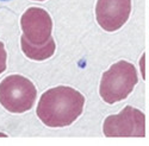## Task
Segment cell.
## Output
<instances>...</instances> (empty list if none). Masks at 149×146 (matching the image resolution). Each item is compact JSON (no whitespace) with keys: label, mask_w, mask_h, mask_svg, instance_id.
Segmentation results:
<instances>
[{"label":"cell","mask_w":149,"mask_h":146,"mask_svg":"<svg viewBox=\"0 0 149 146\" xmlns=\"http://www.w3.org/2000/svg\"><path fill=\"white\" fill-rule=\"evenodd\" d=\"M35 1H44V0H35Z\"/></svg>","instance_id":"obj_9"},{"label":"cell","mask_w":149,"mask_h":146,"mask_svg":"<svg viewBox=\"0 0 149 146\" xmlns=\"http://www.w3.org/2000/svg\"><path fill=\"white\" fill-rule=\"evenodd\" d=\"M23 36L33 45H43L52 38L53 20L48 12L40 7H30L20 18Z\"/></svg>","instance_id":"obj_5"},{"label":"cell","mask_w":149,"mask_h":146,"mask_svg":"<svg viewBox=\"0 0 149 146\" xmlns=\"http://www.w3.org/2000/svg\"><path fill=\"white\" fill-rule=\"evenodd\" d=\"M106 137H140L146 136V115L140 109L125 106L122 112L109 115L103 125Z\"/></svg>","instance_id":"obj_4"},{"label":"cell","mask_w":149,"mask_h":146,"mask_svg":"<svg viewBox=\"0 0 149 146\" xmlns=\"http://www.w3.org/2000/svg\"><path fill=\"white\" fill-rule=\"evenodd\" d=\"M6 61H7V54L5 50L4 44L0 42V75L6 70Z\"/></svg>","instance_id":"obj_8"},{"label":"cell","mask_w":149,"mask_h":146,"mask_svg":"<svg viewBox=\"0 0 149 146\" xmlns=\"http://www.w3.org/2000/svg\"><path fill=\"white\" fill-rule=\"evenodd\" d=\"M35 84L22 75H10L0 82V105L11 113H24L33 107Z\"/></svg>","instance_id":"obj_3"},{"label":"cell","mask_w":149,"mask_h":146,"mask_svg":"<svg viewBox=\"0 0 149 146\" xmlns=\"http://www.w3.org/2000/svg\"><path fill=\"white\" fill-rule=\"evenodd\" d=\"M131 0H98L95 18L99 26L107 32L119 30L130 17Z\"/></svg>","instance_id":"obj_6"},{"label":"cell","mask_w":149,"mask_h":146,"mask_svg":"<svg viewBox=\"0 0 149 146\" xmlns=\"http://www.w3.org/2000/svg\"><path fill=\"white\" fill-rule=\"evenodd\" d=\"M20 46H22V51L24 52V55L32 61H44V59L50 58L54 55L55 49H56V44L53 37L43 45H33L24 36H22Z\"/></svg>","instance_id":"obj_7"},{"label":"cell","mask_w":149,"mask_h":146,"mask_svg":"<svg viewBox=\"0 0 149 146\" xmlns=\"http://www.w3.org/2000/svg\"><path fill=\"white\" fill-rule=\"evenodd\" d=\"M84 105L85 97L80 92L58 86L42 94L36 113L48 127H66L82 114Z\"/></svg>","instance_id":"obj_1"},{"label":"cell","mask_w":149,"mask_h":146,"mask_svg":"<svg viewBox=\"0 0 149 146\" xmlns=\"http://www.w3.org/2000/svg\"><path fill=\"white\" fill-rule=\"evenodd\" d=\"M137 82V70L134 64L127 61H119L103 74L99 94L106 103H116L127 99Z\"/></svg>","instance_id":"obj_2"}]
</instances>
